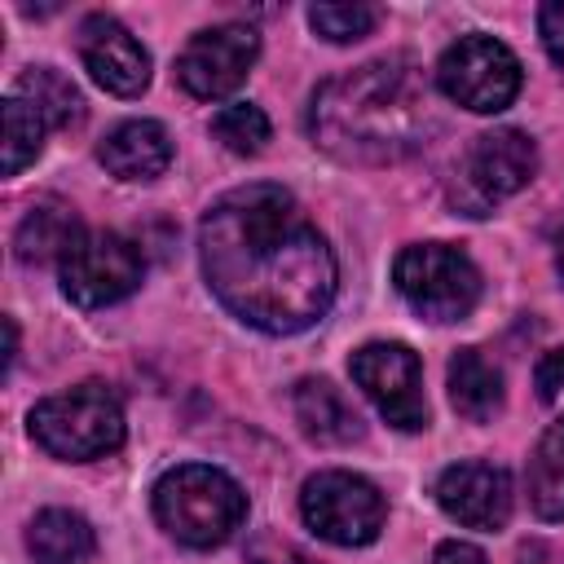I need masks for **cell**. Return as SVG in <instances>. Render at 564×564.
Instances as JSON below:
<instances>
[{
	"label": "cell",
	"mask_w": 564,
	"mask_h": 564,
	"mask_svg": "<svg viewBox=\"0 0 564 564\" xmlns=\"http://www.w3.org/2000/svg\"><path fill=\"white\" fill-rule=\"evenodd\" d=\"M198 260L216 300L264 335L313 326L335 300V256L291 189L256 181L220 194L198 225Z\"/></svg>",
	"instance_id": "1"
},
{
	"label": "cell",
	"mask_w": 564,
	"mask_h": 564,
	"mask_svg": "<svg viewBox=\"0 0 564 564\" xmlns=\"http://www.w3.org/2000/svg\"><path fill=\"white\" fill-rule=\"evenodd\" d=\"M427 128V79L410 57H375L326 79L308 101V137L339 163H397Z\"/></svg>",
	"instance_id": "2"
},
{
	"label": "cell",
	"mask_w": 564,
	"mask_h": 564,
	"mask_svg": "<svg viewBox=\"0 0 564 564\" xmlns=\"http://www.w3.org/2000/svg\"><path fill=\"white\" fill-rule=\"evenodd\" d=\"M154 520L185 546L212 551L229 542L247 520V494L234 476L207 463H181L154 480Z\"/></svg>",
	"instance_id": "3"
},
{
	"label": "cell",
	"mask_w": 564,
	"mask_h": 564,
	"mask_svg": "<svg viewBox=\"0 0 564 564\" xmlns=\"http://www.w3.org/2000/svg\"><path fill=\"white\" fill-rule=\"evenodd\" d=\"M31 436L40 449L66 463L106 458L123 445V405L106 383H79L35 401Z\"/></svg>",
	"instance_id": "4"
},
{
	"label": "cell",
	"mask_w": 564,
	"mask_h": 564,
	"mask_svg": "<svg viewBox=\"0 0 564 564\" xmlns=\"http://www.w3.org/2000/svg\"><path fill=\"white\" fill-rule=\"evenodd\" d=\"M392 282L401 300L427 322H458L480 300V269L449 242H414L397 256Z\"/></svg>",
	"instance_id": "5"
},
{
	"label": "cell",
	"mask_w": 564,
	"mask_h": 564,
	"mask_svg": "<svg viewBox=\"0 0 564 564\" xmlns=\"http://www.w3.org/2000/svg\"><path fill=\"white\" fill-rule=\"evenodd\" d=\"M533 172H538V145L529 132H520V128L480 132L454 172L449 203L467 216H489L502 198L524 189L533 181Z\"/></svg>",
	"instance_id": "6"
},
{
	"label": "cell",
	"mask_w": 564,
	"mask_h": 564,
	"mask_svg": "<svg viewBox=\"0 0 564 564\" xmlns=\"http://www.w3.org/2000/svg\"><path fill=\"white\" fill-rule=\"evenodd\" d=\"M304 524L335 546H366L388 520L383 494L357 471H317L300 489Z\"/></svg>",
	"instance_id": "7"
},
{
	"label": "cell",
	"mask_w": 564,
	"mask_h": 564,
	"mask_svg": "<svg viewBox=\"0 0 564 564\" xmlns=\"http://www.w3.org/2000/svg\"><path fill=\"white\" fill-rule=\"evenodd\" d=\"M436 84L449 101L476 115H498L520 93V62L494 35H463L436 62Z\"/></svg>",
	"instance_id": "8"
},
{
	"label": "cell",
	"mask_w": 564,
	"mask_h": 564,
	"mask_svg": "<svg viewBox=\"0 0 564 564\" xmlns=\"http://www.w3.org/2000/svg\"><path fill=\"white\" fill-rule=\"evenodd\" d=\"M57 269H62L66 300H75L79 308H106V304H119L123 295H132L141 286L145 256L132 238H123L115 229H88L66 251V260Z\"/></svg>",
	"instance_id": "9"
},
{
	"label": "cell",
	"mask_w": 564,
	"mask_h": 564,
	"mask_svg": "<svg viewBox=\"0 0 564 564\" xmlns=\"http://www.w3.org/2000/svg\"><path fill=\"white\" fill-rule=\"evenodd\" d=\"M352 383L375 401V410L401 427L419 432L427 427V397H423V361L405 344H366L348 361Z\"/></svg>",
	"instance_id": "10"
},
{
	"label": "cell",
	"mask_w": 564,
	"mask_h": 564,
	"mask_svg": "<svg viewBox=\"0 0 564 564\" xmlns=\"http://www.w3.org/2000/svg\"><path fill=\"white\" fill-rule=\"evenodd\" d=\"M260 57V35L247 26V22H220V26H207L198 31L181 57H176V79L189 97L198 101H220L229 97L247 70L256 66Z\"/></svg>",
	"instance_id": "11"
},
{
	"label": "cell",
	"mask_w": 564,
	"mask_h": 564,
	"mask_svg": "<svg viewBox=\"0 0 564 564\" xmlns=\"http://www.w3.org/2000/svg\"><path fill=\"white\" fill-rule=\"evenodd\" d=\"M75 48H79L84 70H88L106 93H115V97H137V93H145V84H150V53H145L141 40H137L123 22H115L110 13H88V18L79 22Z\"/></svg>",
	"instance_id": "12"
},
{
	"label": "cell",
	"mask_w": 564,
	"mask_h": 564,
	"mask_svg": "<svg viewBox=\"0 0 564 564\" xmlns=\"http://www.w3.org/2000/svg\"><path fill=\"white\" fill-rule=\"evenodd\" d=\"M436 502L467 529H502L511 520V476L494 463H454L436 476Z\"/></svg>",
	"instance_id": "13"
},
{
	"label": "cell",
	"mask_w": 564,
	"mask_h": 564,
	"mask_svg": "<svg viewBox=\"0 0 564 564\" xmlns=\"http://www.w3.org/2000/svg\"><path fill=\"white\" fill-rule=\"evenodd\" d=\"M97 159L119 181H154L172 163V137L154 119H128L101 137Z\"/></svg>",
	"instance_id": "14"
},
{
	"label": "cell",
	"mask_w": 564,
	"mask_h": 564,
	"mask_svg": "<svg viewBox=\"0 0 564 564\" xmlns=\"http://www.w3.org/2000/svg\"><path fill=\"white\" fill-rule=\"evenodd\" d=\"M291 405H295L300 432L317 445H352L366 432L357 405L330 379H300L291 392Z\"/></svg>",
	"instance_id": "15"
},
{
	"label": "cell",
	"mask_w": 564,
	"mask_h": 564,
	"mask_svg": "<svg viewBox=\"0 0 564 564\" xmlns=\"http://www.w3.org/2000/svg\"><path fill=\"white\" fill-rule=\"evenodd\" d=\"M79 238H84V229L75 220V207L62 198H40V203H31V212L22 216V225L13 234V251L26 264H53V260L62 264Z\"/></svg>",
	"instance_id": "16"
},
{
	"label": "cell",
	"mask_w": 564,
	"mask_h": 564,
	"mask_svg": "<svg viewBox=\"0 0 564 564\" xmlns=\"http://www.w3.org/2000/svg\"><path fill=\"white\" fill-rule=\"evenodd\" d=\"M449 401L471 423H494L502 410V370L480 348H458L449 357Z\"/></svg>",
	"instance_id": "17"
},
{
	"label": "cell",
	"mask_w": 564,
	"mask_h": 564,
	"mask_svg": "<svg viewBox=\"0 0 564 564\" xmlns=\"http://www.w3.org/2000/svg\"><path fill=\"white\" fill-rule=\"evenodd\" d=\"M26 551H31L35 564H88L93 551H97V538H93V524L84 516L48 507L31 520Z\"/></svg>",
	"instance_id": "18"
},
{
	"label": "cell",
	"mask_w": 564,
	"mask_h": 564,
	"mask_svg": "<svg viewBox=\"0 0 564 564\" xmlns=\"http://www.w3.org/2000/svg\"><path fill=\"white\" fill-rule=\"evenodd\" d=\"M13 97H22L48 128H70V123L84 119V97H79V88H75L62 70H53V66H31V70H22L18 84H13Z\"/></svg>",
	"instance_id": "19"
},
{
	"label": "cell",
	"mask_w": 564,
	"mask_h": 564,
	"mask_svg": "<svg viewBox=\"0 0 564 564\" xmlns=\"http://www.w3.org/2000/svg\"><path fill=\"white\" fill-rule=\"evenodd\" d=\"M529 502L542 520H564V414L542 432L529 458Z\"/></svg>",
	"instance_id": "20"
},
{
	"label": "cell",
	"mask_w": 564,
	"mask_h": 564,
	"mask_svg": "<svg viewBox=\"0 0 564 564\" xmlns=\"http://www.w3.org/2000/svg\"><path fill=\"white\" fill-rule=\"evenodd\" d=\"M212 137L229 154H260L269 141V119L256 101H229L212 115Z\"/></svg>",
	"instance_id": "21"
},
{
	"label": "cell",
	"mask_w": 564,
	"mask_h": 564,
	"mask_svg": "<svg viewBox=\"0 0 564 564\" xmlns=\"http://www.w3.org/2000/svg\"><path fill=\"white\" fill-rule=\"evenodd\" d=\"M44 128H48V123H44L22 97L9 93V101H4V176H18V172L40 154Z\"/></svg>",
	"instance_id": "22"
},
{
	"label": "cell",
	"mask_w": 564,
	"mask_h": 564,
	"mask_svg": "<svg viewBox=\"0 0 564 564\" xmlns=\"http://www.w3.org/2000/svg\"><path fill=\"white\" fill-rule=\"evenodd\" d=\"M308 22L322 40L330 44H348V40H361L375 31L379 22V9L375 4H313L308 9Z\"/></svg>",
	"instance_id": "23"
},
{
	"label": "cell",
	"mask_w": 564,
	"mask_h": 564,
	"mask_svg": "<svg viewBox=\"0 0 564 564\" xmlns=\"http://www.w3.org/2000/svg\"><path fill=\"white\" fill-rule=\"evenodd\" d=\"M538 35H542V48L551 53V62L564 75V0H551V4L538 9Z\"/></svg>",
	"instance_id": "24"
},
{
	"label": "cell",
	"mask_w": 564,
	"mask_h": 564,
	"mask_svg": "<svg viewBox=\"0 0 564 564\" xmlns=\"http://www.w3.org/2000/svg\"><path fill=\"white\" fill-rule=\"evenodd\" d=\"M533 388H538L542 401H555V397L564 392V348L542 352V361H538V370H533Z\"/></svg>",
	"instance_id": "25"
},
{
	"label": "cell",
	"mask_w": 564,
	"mask_h": 564,
	"mask_svg": "<svg viewBox=\"0 0 564 564\" xmlns=\"http://www.w3.org/2000/svg\"><path fill=\"white\" fill-rule=\"evenodd\" d=\"M432 564H489V560H485V551L471 546V542H441L436 555H432Z\"/></svg>",
	"instance_id": "26"
},
{
	"label": "cell",
	"mask_w": 564,
	"mask_h": 564,
	"mask_svg": "<svg viewBox=\"0 0 564 564\" xmlns=\"http://www.w3.org/2000/svg\"><path fill=\"white\" fill-rule=\"evenodd\" d=\"M256 564H317V560L304 555V551H295V546H273V551H260Z\"/></svg>",
	"instance_id": "27"
},
{
	"label": "cell",
	"mask_w": 564,
	"mask_h": 564,
	"mask_svg": "<svg viewBox=\"0 0 564 564\" xmlns=\"http://www.w3.org/2000/svg\"><path fill=\"white\" fill-rule=\"evenodd\" d=\"M555 264H560V278H564V229H560V242H555Z\"/></svg>",
	"instance_id": "28"
}]
</instances>
